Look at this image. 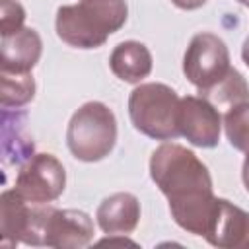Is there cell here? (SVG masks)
Wrapping results in <instances>:
<instances>
[{
  "label": "cell",
  "instance_id": "cell-1",
  "mask_svg": "<svg viewBox=\"0 0 249 249\" xmlns=\"http://www.w3.org/2000/svg\"><path fill=\"white\" fill-rule=\"evenodd\" d=\"M150 177L167 198L173 222L181 230L204 237L218 196H214L210 171L196 154L177 142H163L150 156Z\"/></svg>",
  "mask_w": 249,
  "mask_h": 249
},
{
  "label": "cell",
  "instance_id": "cell-2",
  "mask_svg": "<svg viewBox=\"0 0 249 249\" xmlns=\"http://www.w3.org/2000/svg\"><path fill=\"white\" fill-rule=\"evenodd\" d=\"M128 18L126 0H80L56 10L54 29L74 49H97L117 33Z\"/></svg>",
  "mask_w": 249,
  "mask_h": 249
},
{
  "label": "cell",
  "instance_id": "cell-3",
  "mask_svg": "<svg viewBox=\"0 0 249 249\" xmlns=\"http://www.w3.org/2000/svg\"><path fill=\"white\" fill-rule=\"evenodd\" d=\"M179 101L181 97L167 84H140L128 95L130 123L148 138L175 140L177 136H181L177 126Z\"/></svg>",
  "mask_w": 249,
  "mask_h": 249
},
{
  "label": "cell",
  "instance_id": "cell-4",
  "mask_svg": "<svg viewBox=\"0 0 249 249\" xmlns=\"http://www.w3.org/2000/svg\"><path fill=\"white\" fill-rule=\"evenodd\" d=\"M66 144L70 154L86 163L105 160L117 144L115 113L101 101L84 103L66 128Z\"/></svg>",
  "mask_w": 249,
  "mask_h": 249
},
{
  "label": "cell",
  "instance_id": "cell-5",
  "mask_svg": "<svg viewBox=\"0 0 249 249\" xmlns=\"http://www.w3.org/2000/svg\"><path fill=\"white\" fill-rule=\"evenodd\" d=\"M49 210V204L29 202L16 189L4 191L0 195V245L16 247L18 243H25L43 247Z\"/></svg>",
  "mask_w": 249,
  "mask_h": 249
},
{
  "label": "cell",
  "instance_id": "cell-6",
  "mask_svg": "<svg viewBox=\"0 0 249 249\" xmlns=\"http://www.w3.org/2000/svg\"><path fill=\"white\" fill-rule=\"evenodd\" d=\"M230 68V51L224 39L210 31L193 35L183 56V74L198 91L220 82Z\"/></svg>",
  "mask_w": 249,
  "mask_h": 249
},
{
  "label": "cell",
  "instance_id": "cell-7",
  "mask_svg": "<svg viewBox=\"0 0 249 249\" xmlns=\"http://www.w3.org/2000/svg\"><path fill=\"white\" fill-rule=\"evenodd\" d=\"M66 187V171L56 156L41 152L33 154L25 163H21L14 189L37 204H51L56 200Z\"/></svg>",
  "mask_w": 249,
  "mask_h": 249
},
{
  "label": "cell",
  "instance_id": "cell-8",
  "mask_svg": "<svg viewBox=\"0 0 249 249\" xmlns=\"http://www.w3.org/2000/svg\"><path fill=\"white\" fill-rule=\"evenodd\" d=\"M179 134L196 148H214L220 140L222 117L220 111L204 97L185 95L179 101L177 115Z\"/></svg>",
  "mask_w": 249,
  "mask_h": 249
},
{
  "label": "cell",
  "instance_id": "cell-9",
  "mask_svg": "<svg viewBox=\"0 0 249 249\" xmlns=\"http://www.w3.org/2000/svg\"><path fill=\"white\" fill-rule=\"evenodd\" d=\"M91 239L93 220L89 214L74 208H51L45 222L43 245L56 249H78L86 247Z\"/></svg>",
  "mask_w": 249,
  "mask_h": 249
},
{
  "label": "cell",
  "instance_id": "cell-10",
  "mask_svg": "<svg viewBox=\"0 0 249 249\" xmlns=\"http://www.w3.org/2000/svg\"><path fill=\"white\" fill-rule=\"evenodd\" d=\"M204 239L220 249H249V212L226 198H218Z\"/></svg>",
  "mask_w": 249,
  "mask_h": 249
},
{
  "label": "cell",
  "instance_id": "cell-11",
  "mask_svg": "<svg viewBox=\"0 0 249 249\" xmlns=\"http://www.w3.org/2000/svg\"><path fill=\"white\" fill-rule=\"evenodd\" d=\"M43 53L41 35L33 27H21L16 33L2 35L0 70L2 72H31Z\"/></svg>",
  "mask_w": 249,
  "mask_h": 249
},
{
  "label": "cell",
  "instance_id": "cell-12",
  "mask_svg": "<svg viewBox=\"0 0 249 249\" xmlns=\"http://www.w3.org/2000/svg\"><path fill=\"white\" fill-rule=\"evenodd\" d=\"M97 226L109 235L132 233L140 222V202L132 193H115L101 200L95 212Z\"/></svg>",
  "mask_w": 249,
  "mask_h": 249
},
{
  "label": "cell",
  "instance_id": "cell-13",
  "mask_svg": "<svg viewBox=\"0 0 249 249\" xmlns=\"http://www.w3.org/2000/svg\"><path fill=\"white\" fill-rule=\"evenodd\" d=\"M152 64V53L140 41H123L111 51L109 56L111 72L126 84H138L148 78Z\"/></svg>",
  "mask_w": 249,
  "mask_h": 249
},
{
  "label": "cell",
  "instance_id": "cell-14",
  "mask_svg": "<svg viewBox=\"0 0 249 249\" xmlns=\"http://www.w3.org/2000/svg\"><path fill=\"white\" fill-rule=\"evenodd\" d=\"M27 113L2 109V158L8 165L25 163L35 150L33 138L25 130Z\"/></svg>",
  "mask_w": 249,
  "mask_h": 249
},
{
  "label": "cell",
  "instance_id": "cell-15",
  "mask_svg": "<svg viewBox=\"0 0 249 249\" xmlns=\"http://www.w3.org/2000/svg\"><path fill=\"white\" fill-rule=\"evenodd\" d=\"M200 97L208 99L216 109H230L233 105L249 101V86L243 74L235 68H230V72L216 82L214 86L198 91Z\"/></svg>",
  "mask_w": 249,
  "mask_h": 249
},
{
  "label": "cell",
  "instance_id": "cell-16",
  "mask_svg": "<svg viewBox=\"0 0 249 249\" xmlns=\"http://www.w3.org/2000/svg\"><path fill=\"white\" fill-rule=\"evenodd\" d=\"M35 97V80L31 72L0 70V103L4 109L23 107Z\"/></svg>",
  "mask_w": 249,
  "mask_h": 249
},
{
  "label": "cell",
  "instance_id": "cell-17",
  "mask_svg": "<svg viewBox=\"0 0 249 249\" xmlns=\"http://www.w3.org/2000/svg\"><path fill=\"white\" fill-rule=\"evenodd\" d=\"M224 130L228 142L239 150H249V101L233 105L224 115Z\"/></svg>",
  "mask_w": 249,
  "mask_h": 249
},
{
  "label": "cell",
  "instance_id": "cell-18",
  "mask_svg": "<svg viewBox=\"0 0 249 249\" xmlns=\"http://www.w3.org/2000/svg\"><path fill=\"white\" fill-rule=\"evenodd\" d=\"M25 10L18 0H0V31L2 35L16 33L23 27Z\"/></svg>",
  "mask_w": 249,
  "mask_h": 249
},
{
  "label": "cell",
  "instance_id": "cell-19",
  "mask_svg": "<svg viewBox=\"0 0 249 249\" xmlns=\"http://www.w3.org/2000/svg\"><path fill=\"white\" fill-rule=\"evenodd\" d=\"M173 6H177L179 10H196L200 6L206 4V0H171Z\"/></svg>",
  "mask_w": 249,
  "mask_h": 249
},
{
  "label": "cell",
  "instance_id": "cell-20",
  "mask_svg": "<svg viewBox=\"0 0 249 249\" xmlns=\"http://www.w3.org/2000/svg\"><path fill=\"white\" fill-rule=\"evenodd\" d=\"M241 179H243L245 191L249 193V152L245 154V160H243V167H241Z\"/></svg>",
  "mask_w": 249,
  "mask_h": 249
},
{
  "label": "cell",
  "instance_id": "cell-21",
  "mask_svg": "<svg viewBox=\"0 0 249 249\" xmlns=\"http://www.w3.org/2000/svg\"><path fill=\"white\" fill-rule=\"evenodd\" d=\"M241 58H243V62L249 66V37L243 41V47H241Z\"/></svg>",
  "mask_w": 249,
  "mask_h": 249
},
{
  "label": "cell",
  "instance_id": "cell-22",
  "mask_svg": "<svg viewBox=\"0 0 249 249\" xmlns=\"http://www.w3.org/2000/svg\"><path fill=\"white\" fill-rule=\"evenodd\" d=\"M237 2H239V4H243V6H247V8H249V0H237Z\"/></svg>",
  "mask_w": 249,
  "mask_h": 249
},
{
  "label": "cell",
  "instance_id": "cell-23",
  "mask_svg": "<svg viewBox=\"0 0 249 249\" xmlns=\"http://www.w3.org/2000/svg\"><path fill=\"white\" fill-rule=\"evenodd\" d=\"M247 152H249V150H247ZM247 152H245V154H247Z\"/></svg>",
  "mask_w": 249,
  "mask_h": 249
}]
</instances>
